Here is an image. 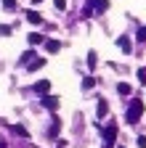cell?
<instances>
[{
	"mask_svg": "<svg viewBox=\"0 0 146 148\" xmlns=\"http://www.w3.org/2000/svg\"><path fill=\"white\" fill-rule=\"evenodd\" d=\"M117 45L122 48V53H130L133 48H130V37H127V34H120L117 37Z\"/></svg>",
	"mask_w": 146,
	"mask_h": 148,
	"instance_id": "obj_5",
	"label": "cell"
},
{
	"mask_svg": "<svg viewBox=\"0 0 146 148\" xmlns=\"http://www.w3.org/2000/svg\"><path fill=\"white\" fill-rule=\"evenodd\" d=\"M136 37H138V40H141V42H146V27H141V29H138V34H136Z\"/></svg>",
	"mask_w": 146,
	"mask_h": 148,
	"instance_id": "obj_17",
	"label": "cell"
},
{
	"mask_svg": "<svg viewBox=\"0 0 146 148\" xmlns=\"http://www.w3.org/2000/svg\"><path fill=\"white\" fill-rule=\"evenodd\" d=\"M3 8H8V11H13V8H16V0H3Z\"/></svg>",
	"mask_w": 146,
	"mask_h": 148,
	"instance_id": "obj_15",
	"label": "cell"
},
{
	"mask_svg": "<svg viewBox=\"0 0 146 148\" xmlns=\"http://www.w3.org/2000/svg\"><path fill=\"white\" fill-rule=\"evenodd\" d=\"M117 92H120V95H130V92H133V87L127 85V82H120V85H117Z\"/></svg>",
	"mask_w": 146,
	"mask_h": 148,
	"instance_id": "obj_11",
	"label": "cell"
},
{
	"mask_svg": "<svg viewBox=\"0 0 146 148\" xmlns=\"http://www.w3.org/2000/svg\"><path fill=\"white\" fill-rule=\"evenodd\" d=\"M85 61H88V66H90V71H93V69L98 66V56H96L93 50H90V53H88V58H85Z\"/></svg>",
	"mask_w": 146,
	"mask_h": 148,
	"instance_id": "obj_10",
	"label": "cell"
},
{
	"mask_svg": "<svg viewBox=\"0 0 146 148\" xmlns=\"http://www.w3.org/2000/svg\"><path fill=\"white\" fill-rule=\"evenodd\" d=\"M45 50L48 53H59L61 50V42L59 40H45Z\"/></svg>",
	"mask_w": 146,
	"mask_h": 148,
	"instance_id": "obj_7",
	"label": "cell"
},
{
	"mask_svg": "<svg viewBox=\"0 0 146 148\" xmlns=\"http://www.w3.org/2000/svg\"><path fill=\"white\" fill-rule=\"evenodd\" d=\"M53 5H56L59 11H64V8H66V0H53Z\"/></svg>",
	"mask_w": 146,
	"mask_h": 148,
	"instance_id": "obj_18",
	"label": "cell"
},
{
	"mask_svg": "<svg viewBox=\"0 0 146 148\" xmlns=\"http://www.w3.org/2000/svg\"><path fill=\"white\" fill-rule=\"evenodd\" d=\"M114 140H117V122L112 119V122L106 124V130H104V143H106V145H112Z\"/></svg>",
	"mask_w": 146,
	"mask_h": 148,
	"instance_id": "obj_2",
	"label": "cell"
},
{
	"mask_svg": "<svg viewBox=\"0 0 146 148\" xmlns=\"http://www.w3.org/2000/svg\"><path fill=\"white\" fill-rule=\"evenodd\" d=\"M32 56H35V50H27V53L21 56V64H27V61H32Z\"/></svg>",
	"mask_w": 146,
	"mask_h": 148,
	"instance_id": "obj_16",
	"label": "cell"
},
{
	"mask_svg": "<svg viewBox=\"0 0 146 148\" xmlns=\"http://www.w3.org/2000/svg\"><path fill=\"white\" fill-rule=\"evenodd\" d=\"M11 34V27H0V37H8Z\"/></svg>",
	"mask_w": 146,
	"mask_h": 148,
	"instance_id": "obj_19",
	"label": "cell"
},
{
	"mask_svg": "<svg viewBox=\"0 0 146 148\" xmlns=\"http://www.w3.org/2000/svg\"><path fill=\"white\" fill-rule=\"evenodd\" d=\"M120 148H122V145H120Z\"/></svg>",
	"mask_w": 146,
	"mask_h": 148,
	"instance_id": "obj_24",
	"label": "cell"
},
{
	"mask_svg": "<svg viewBox=\"0 0 146 148\" xmlns=\"http://www.w3.org/2000/svg\"><path fill=\"white\" fill-rule=\"evenodd\" d=\"M141 114H143V101H141V98H133L130 108H127V114H125L127 124H136V122L141 119Z\"/></svg>",
	"mask_w": 146,
	"mask_h": 148,
	"instance_id": "obj_1",
	"label": "cell"
},
{
	"mask_svg": "<svg viewBox=\"0 0 146 148\" xmlns=\"http://www.w3.org/2000/svg\"><path fill=\"white\" fill-rule=\"evenodd\" d=\"M43 64H45V61H43V58H35V61H32V64H29V71H35V69H40V66H43Z\"/></svg>",
	"mask_w": 146,
	"mask_h": 148,
	"instance_id": "obj_14",
	"label": "cell"
},
{
	"mask_svg": "<svg viewBox=\"0 0 146 148\" xmlns=\"http://www.w3.org/2000/svg\"><path fill=\"white\" fill-rule=\"evenodd\" d=\"M106 111H109V103H106L104 98H98V106H96V116H98V119H104V116H106Z\"/></svg>",
	"mask_w": 146,
	"mask_h": 148,
	"instance_id": "obj_6",
	"label": "cell"
},
{
	"mask_svg": "<svg viewBox=\"0 0 146 148\" xmlns=\"http://www.w3.org/2000/svg\"><path fill=\"white\" fill-rule=\"evenodd\" d=\"M35 3H40V0H35Z\"/></svg>",
	"mask_w": 146,
	"mask_h": 148,
	"instance_id": "obj_23",
	"label": "cell"
},
{
	"mask_svg": "<svg viewBox=\"0 0 146 148\" xmlns=\"http://www.w3.org/2000/svg\"><path fill=\"white\" fill-rule=\"evenodd\" d=\"M27 21H29V24H43V16H40L37 11H27Z\"/></svg>",
	"mask_w": 146,
	"mask_h": 148,
	"instance_id": "obj_8",
	"label": "cell"
},
{
	"mask_svg": "<svg viewBox=\"0 0 146 148\" xmlns=\"http://www.w3.org/2000/svg\"><path fill=\"white\" fill-rule=\"evenodd\" d=\"M93 87H96V79H93V77H85V79H82V90H85V92L93 90Z\"/></svg>",
	"mask_w": 146,
	"mask_h": 148,
	"instance_id": "obj_12",
	"label": "cell"
},
{
	"mask_svg": "<svg viewBox=\"0 0 146 148\" xmlns=\"http://www.w3.org/2000/svg\"><path fill=\"white\" fill-rule=\"evenodd\" d=\"M0 148H6V140H0Z\"/></svg>",
	"mask_w": 146,
	"mask_h": 148,
	"instance_id": "obj_22",
	"label": "cell"
},
{
	"mask_svg": "<svg viewBox=\"0 0 146 148\" xmlns=\"http://www.w3.org/2000/svg\"><path fill=\"white\" fill-rule=\"evenodd\" d=\"M138 148H146V138H143V135L138 138Z\"/></svg>",
	"mask_w": 146,
	"mask_h": 148,
	"instance_id": "obj_21",
	"label": "cell"
},
{
	"mask_svg": "<svg viewBox=\"0 0 146 148\" xmlns=\"http://www.w3.org/2000/svg\"><path fill=\"white\" fill-rule=\"evenodd\" d=\"M29 42H32V45H37V42H43V34H37V32H32V34H29Z\"/></svg>",
	"mask_w": 146,
	"mask_h": 148,
	"instance_id": "obj_13",
	"label": "cell"
},
{
	"mask_svg": "<svg viewBox=\"0 0 146 148\" xmlns=\"http://www.w3.org/2000/svg\"><path fill=\"white\" fill-rule=\"evenodd\" d=\"M43 106L51 108V111H56V108H59V98H56V95H43Z\"/></svg>",
	"mask_w": 146,
	"mask_h": 148,
	"instance_id": "obj_4",
	"label": "cell"
},
{
	"mask_svg": "<svg viewBox=\"0 0 146 148\" xmlns=\"http://www.w3.org/2000/svg\"><path fill=\"white\" fill-rule=\"evenodd\" d=\"M138 79H141V82H146V69H141V71H138Z\"/></svg>",
	"mask_w": 146,
	"mask_h": 148,
	"instance_id": "obj_20",
	"label": "cell"
},
{
	"mask_svg": "<svg viewBox=\"0 0 146 148\" xmlns=\"http://www.w3.org/2000/svg\"><path fill=\"white\" fill-rule=\"evenodd\" d=\"M93 8H96V13H104L109 8V0H93Z\"/></svg>",
	"mask_w": 146,
	"mask_h": 148,
	"instance_id": "obj_9",
	"label": "cell"
},
{
	"mask_svg": "<svg viewBox=\"0 0 146 148\" xmlns=\"http://www.w3.org/2000/svg\"><path fill=\"white\" fill-rule=\"evenodd\" d=\"M32 90L40 92V95H48V92H51V79H37V82L32 85Z\"/></svg>",
	"mask_w": 146,
	"mask_h": 148,
	"instance_id": "obj_3",
	"label": "cell"
}]
</instances>
